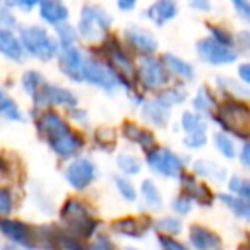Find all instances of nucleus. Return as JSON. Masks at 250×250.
Listing matches in <instances>:
<instances>
[{"label": "nucleus", "instance_id": "f257e3e1", "mask_svg": "<svg viewBox=\"0 0 250 250\" xmlns=\"http://www.w3.org/2000/svg\"><path fill=\"white\" fill-rule=\"evenodd\" d=\"M42 137L60 158H72L83 149V139L55 111H45L36 122Z\"/></svg>", "mask_w": 250, "mask_h": 250}, {"label": "nucleus", "instance_id": "f03ea898", "mask_svg": "<svg viewBox=\"0 0 250 250\" xmlns=\"http://www.w3.org/2000/svg\"><path fill=\"white\" fill-rule=\"evenodd\" d=\"M63 225H65L67 231L70 236L77 240H86L91 235H94L98 228V221L91 216L89 209L84 202L77 201V199H69L63 204L62 212H60Z\"/></svg>", "mask_w": 250, "mask_h": 250}, {"label": "nucleus", "instance_id": "7ed1b4c3", "mask_svg": "<svg viewBox=\"0 0 250 250\" xmlns=\"http://www.w3.org/2000/svg\"><path fill=\"white\" fill-rule=\"evenodd\" d=\"M216 120L223 129L235 134L238 139L247 141L250 134V110L242 101H226L219 106Z\"/></svg>", "mask_w": 250, "mask_h": 250}, {"label": "nucleus", "instance_id": "20e7f679", "mask_svg": "<svg viewBox=\"0 0 250 250\" xmlns=\"http://www.w3.org/2000/svg\"><path fill=\"white\" fill-rule=\"evenodd\" d=\"M21 46L28 53L40 60H50L59 52V43L48 35L43 28L33 26V28H24L21 31Z\"/></svg>", "mask_w": 250, "mask_h": 250}, {"label": "nucleus", "instance_id": "39448f33", "mask_svg": "<svg viewBox=\"0 0 250 250\" xmlns=\"http://www.w3.org/2000/svg\"><path fill=\"white\" fill-rule=\"evenodd\" d=\"M111 28V18L100 7H94V5H86L81 12L79 26H77V31H79L81 38L87 40V42H98L101 40Z\"/></svg>", "mask_w": 250, "mask_h": 250}, {"label": "nucleus", "instance_id": "423d86ee", "mask_svg": "<svg viewBox=\"0 0 250 250\" xmlns=\"http://www.w3.org/2000/svg\"><path fill=\"white\" fill-rule=\"evenodd\" d=\"M104 53H106L108 60L111 63V70L117 76V79L120 83H124V86L130 84V81L137 76V70L134 67V62L130 60V57L125 53V50L118 45L117 40H108L104 43Z\"/></svg>", "mask_w": 250, "mask_h": 250}, {"label": "nucleus", "instance_id": "0eeeda50", "mask_svg": "<svg viewBox=\"0 0 250 250\" xmlns=\"http://www.w3.org/2000/svg\"><path fill=\"white\" fill-rule=\"evenodd\" d=\"M147 165L151 167V170L158 171L163 177L175 178L184 173V161L170 149L153 147L151 151H147Z\"/></svg>", "mask_w": 250, "mask_h": 250}, {"label": "nucleus", "instance_id": "6e6552de", "mask_svg": "<svg viewBox=\"0 0 250 250\" xmlns=\"http://www.w3.org/2000/svg\"><path fill=\"white\" fill-rule=\"evenodd\" d=\"M81 79L87 81V83L94 84V86L101 87V89L108 91V93L115 91L117 83H118L113 70L104 67L103 63H100L98 60L86 59V57H84L83 69H81Z\"/></svg>", "mask_w": 250, "mask_h": 250}, {"label": "nucleus", "instance_id": "1a4fd4ad", "mask_svg": "<svg viewBox=\"0 0 250 250\" xmlns=\"http://www.w3.org/2000/svg\"><path fill=\"white\" fill-rule=\"evenodd\" d=\"M197 52L204 62L214 63V65H226L238 59L236 52L231 46L221 45L214 38H206L197 43Z\"/></svg>", "mask_w": 250, "mask_h": 250}, {"label": "nucleus", "instance_id": "9d476101", "mask_svg": "<svg viewBox=\"0 0 250 250\" xmlns=\"http://www.w3.org/2000/svg\"><path fill=\"white\" fill-rule=\"evenodd\" d=\"M139 77L144 86L149 89H158V87H163L170 83V72L165 67V63L151 55L141 60Z\"/></svg>", "mask_w": 250, "mask_h": 250}, {"label": "nucleus", "instance_id": "9b49d317", "mask_svg": "<svg viewBox=\"0 0 250 250\" xmlns=\"http://www.w3.org/2000/svg\"><path fill=\"white\" fill-rule=\"evenodd\" d=\"M33 101L36 106H48V104H60V106H76L77 100L70 91L59 86H52L45 81L33 94Z\"/></svg>", "mask_w": 250, "mask_h": 250}, {"label": "nucleus", "instance_id": "f8f14e48", "mask_svg": "<svg viewBox=\"0 0 250 250\" xmlns=\"http://www.w3.org/2000/svg\"><path fill=\"white\" fill-rule=\"evenodd\" d=\"M96 178V167L91 160L81 158L76 160L74 163L69 165V168L65 170V180L69 182L70 187H74L76 190H83L87 185H91Z\"/></svg>", "mask_w": 250, "mask_h": 250}, {"label": "nucleus", "instance_id": "ddd939ff", "mask_svg": "<svg viewBox=\"0 0 250 250\" xmlns=\"http://www.w3.org/2000/svg\"><path fill=\"white\" fill-rule=\"evenodd\" d=\"M0 233L5 235L9 240L19 247H24L28 250L35 249L33 243V228L22 221H16V219L0 218Z\"/></svg>", "mask_w": 250, "mask_h": 250}, {"label": "nucleus", "instance_id": "4468645a", "mask_svg": "<svg viewBox=\"0 0 250 250\" xmlns=\"http://www.w3.org/2000/svg\"><path fill=\"white\" fill-rule=\"evenodd\" d=\"M84 57L81 53V50H77L76 46L70 48H62V52L59 53V65L62 69V72L65 74L69 79L81 83V69H83Z\"/></svg>", "mask_w": 250, "mask_h": 250}, {"label": "nucleus", "instance_id": "2eb2a0df", "mask_svg": "<svg viewBox=\"0 0 250 250\" xmlns=\"http://www.w3.org/2000/svg\"><path fill=\"white\" fill-rule=\"evenodd\" d=\"M125 40L129 42V45L132 46L134 50H137L143 55H153L154 52L158 50V42L149 31L143 28H132L125 29Z\"/></svg>", "mask_w": 250, "mask_h": 250}, {"label": "nucleus", "instance_id": "dca6fc26", "mask_svg": "<svg viewBox=\"0 0 250 250\" xmlns=\"http://www.w3.org/2000/svg\"><path fill=\"white\" fill-rule=\"evenodd\" d=\"M190 243L195 250H223L221 238L211 229L199 225L190 228Z\"/></svg>", "mask_w": 250, "mask_h": 250}, {"label": "nucleus", "instance_id": "f3484780", "mask_svg": "<svg viewBox=\"0 0 250 250\" xmlns=\"http://www.w3.org/2000/svg\"><path fill=\"white\" fill-rule=\"evenodd\" d=\"M40 14L48 24L60 26L69 19V9L62 4V0H40Z\"/></svg>", "mask_w": 250, "mask_h": 250}, {"label": "nucleus", "instance_id": "a211bd4d", "mask_svg": "<svg viewBox=\"0 0 250 250\" xmlns=\"http://www.w3.org/2000/svg\"><path fill=\"white\" fill-rule=\"evenodd\" d=\"M149 226H151L149 219H146V218H124V219H118L117 223H113L111 229L124 236L141 238V236H144V233L149 229Z\"/></svg>", "mask_w": 250, "mask_h": 250}, {"label": "nucleus", "instance_id": "6ab92c4d", "mask_svg": "<svg viewBox=\"0 0 250 250\" xmlns=\"http://www.w3.org/2000/svg\"><path fill=\"white\" fill-rule=\"evenodd\" d=\"M178 14V7L175 0H158L156 4L147 9L146 16L158 26H163L165 22L171 21Z\"/></svg>", "mask_w": 250, "mask_h": 250}, {"label": "nucleus", "instance_id": "aec40b11", "mask_svg": "<svg viewBox=\"0 0 250 250\" xmlns=\"http://www.w3.org/2000/svg\"><path fill=\"white\" fill-rule=\"evenodd\" d=\"M0 53L12 62H22L24 50L21 42L11 33V29H0Z\"/></svg>", "mask_w": 250, "mask_h": 250}, {"label": "nucleus", "instance_id": "412c9836", "mask_svg": "<svg viewBox=\"0 0 250 250\" xmlns=\"http://www.w3.org/2000/svg\"><path fill=\"white\" fill-rule=\"evenodd\" d=\"M182 185L185 188V194H188V199H194L199 206H211L212 204V192L209 190L208 185L197 184L192 177L184 175L182 177Z\"/></svg>", "mask_w": 250, "mask_h": 250}, {"label": "nucleus", "instance_id": "4be33fe9", "mask_svg": "<svg viewBox=\"0 0 250 250\" xmlns=\"http://www.w3.org/2000/svg\"><path fill=\"white\" fill-rule=\"evenodd\" d=\"M124 136L132 143L139 144L144 151H151L154 147V136L146 129H141L134 124H125L124 125Z\"/></svg>", "mask_w": 250, "mask_h": 250}, {"label": "nucleus", "instance_id": "5701e85b", "mask_svg": "<svg viewBox=\"0 0 250 250\" xmlns=\"http://www.w3.org/2000/svg\"><path fill=\"white\" fill-rule=\"evenodd\" d=\"M144 118L149 120L151 124L158 125V127H165L170 118V108H167L165 104H161L160 101H149V103L144 104L143 108Z\"/></svg>", "mask_w": 250, "mask_h": 250}, {"label": "nucleus", "instance_id": "b1692460", "mask_svg": "<svg viewBox=\"0 0 250 250\" xmlns=\"http://www.w3.org/2000/svg\"><path fill=\"white\" fill-rule=\"evenodd\" d=\"M194 171L199 177L209 178V180H214V182H223L226 177V171L223 170L221 167H218L216 163H211V161H206V160L195 161Z\"/></svg>", "mask_w": 250, "mask_h": 250}, {"label": "nucleus", "instance_id": "393cba45", "mask_svg": "<svg viewBox=\"0 0 250 250\" xmlns=\"http://www.w3.org/2000/svg\"><path fill=\"white\" fill-rule=\"evenodd\" d=\"M165 63V67L168 69V72H173L175 76L182 77V79H192L194 77V69L190 63L184 62L182 59L175 55H165V59L161 60Z\"/></svg>", "mask_w": 250, "mask_h": 250}, {"label": "nucleus", "instance_id": "a878e982", "mask_svg": "<svg viewBox=\"0 0 250 250\" xmlns=\"http://www.w3.org/2000/svg\"><path fill=\"white\" fill-rule=\"evenodd\" d=\"M0 117L11 122H22V113L16 101L2 89H0Z\"/></svg>", "mask_w": 250, "mask_h": 250}, {"label": "nucleus", "instance_id": "bb28decb", "mask_svg": "<svg viewBox=\"0 0 250 250\" xmlns=\"http://www.w3.org/2000/svg\"><path fill=\"white\" fill-rule=\"evenodd\" d=\"M219 201H221L233 214L238 216V218H242V219L250 218V208L245 199H240V197H236V195H229V194H221L219 195Z\"/></svg>", "mask_w": 250, "mask_h": 250}, {"label": "nucleus", "instance_id": "cd10ccee", "mask_svg": "<svg viewBox=\"0 0 250 250\" xmlns=\"http://www.w3.org/2000/svg\"><path fill=\"white\" fill-rule=\"evenodd\" d=\"M182 127L187 134H206V120L199 113L187 111L182 117Z\"/></svg>", "mask_w": 250, "mask_h": 250}, {"label": "nucleus", "instance_id": "c85d7f7f", "mask_svg": "<svg viewBox=\"0 0 250 250\" xmlns=\"http://www.w3.org/2000/svg\"><path fill=\"white\" fill-rule=\"evenodd\" d=\"M141 192H143L144 202L149 206L151 209H161L163 206V199H161V194L158 190V187L154 185V182L146 180L141 187Z\"/></svg>", "mask_w": 250, "mask_h": 250}, {"label": "nucleus", "instance_id": "c756f323", "mask_svg": "<svg viewBox=\"0 0 250 250\" xmlns=\"http://www.w3.org/2000/svg\"><path fill=\"white\" fill-rule=\"evenodd\" d=\"M117 165L124 175H137L141 171V161L134 154L122 153L117 158Z\"/></svg>", "mask_w": 250, "mask_h": 250}, {"label": "nucleus", "instance_id": "7c9ffc66", "mask_svg": "<svg viewBox=\"0 0 250 250\" xmlns=\"http://www.w3.org/2000/svg\"><path fill=\"white\" fill-rule=\"evenodd\" d=\"M214 106H216V100L211 94V91L206 89V87H201L197 98L194 100L195 111H199V113H208V111H211Z\"/></svg>", "mask_w": 250, "mask_h": 250}, {"label": "nucleus", "instance_id": "2f4dec72", "mask_svg": "<svg viewBox=\"0 0 250 250\" xmlns=\"http://www.w3.org/2000/svg\"><path fill=\"white\" fill-rule=\"evenodd\" d=\"M156 229L163 233V235H168V236L178 235V233L182 231V221H178V219H175V218L160 219V221L156 223Z\"/></svg>", "mask_w": 250, "mask_h": 250}, {"label": "nucleus", "instance_id": "473e14b6", "mask_svg": "<svg viewBox=\"0 0 250 250\" xmlns=\"http://www.w3.org/2000/svg\"><path fill=\"white\" fill-rule=\"evenodd\" d=\"M214 143H216V147L219 149V153L223 154V156L226 158H235V144H233V141L229 139L228 136H225V134H216L214 137Z\"/></svg>", "mask_w": 250, "mask_h": 250}, {"label": "nucleus", "instance_id": "72a5a7b5", "mask_svg": "<svg viewBox=\"0 0 250 250\" xmlns=\"http://www.w3.org/2000/svg\"><path fill=\"white\" fill-rule=\"evenodd\" d=\"M229 190L233 192V194H236V197L240 199H249L250 197V184L249 180H245V178L242 177H233L231 182H229Z\"/></svg>", "mask_w": 250, "mask_h": 250}, {"label": "nucleus", "instance_id": "f704fd0d", "mask_svg": "<svg viewBox=\"0 0 250 250\" xmlns=\"http://www.w3.org/2000/svg\"><path fill=\"white\" fill-rule=\"evenodd\" d=\"M57 33H59V42L62 48H70L76 43V31L70 26H57Z\"/></svg>", "mask_w": 250, "mask_h": 250}, {"label": "nucleus", "instance_id": "c9c22d12", "mask_svg": "<svg viewBox=\"0 0 250 250\" xmlns=\"http://www.w3.org/2000/svg\"><path fill=\"white\" fill-rule=\"evenodd\" d=\"M115 184H117V188L122 194V197L127 199V201H136L137 194H136L134 185L130 184V180H127V178H124V177H115Z\"/></svg>", "mask_w": 250, "mask_h": 250}, {"label": "nucleus", "instance_id": "e433bc0d", "mask_svg": "<svg viewBox=\"0 0 250 250\" xmlns=\"http://www.w3.org/2000/svg\"><path fill=\"white\" fill-rule=\"evenodd\" d=\"M184 100H185V94L178 89H168V91H165V93H161L160 98H158V101H160L161 104H165L167 108L182 103Z\"/></svg>", "mask_w": 250, "mask_h": 250}, {"label": "nucleus", "instance_id": "4c0bfd02", "mask_svg": "<svg viewBox=\"0 0 250 250\" xmlns=\"http://www.w3.org/2000/svg\"><path fill=\"white\" fill-rule=\"evenodd\" d=\"M209 29H211L212 38H214L216 42H219L221 45H226V46H233V36L229 35L228 31H225V29H221V28H216V26H209Z\"/></svg>", "mask_w": 250, "mask_h": 250}, {"label": "nucleus", "instance_id": "58836bf2", "mask_svg": "<svg viewBox=\"0 0 250 250\" xmlns=\"http://www.w3.org/2000/svg\"><path fill=\"white\" fill-rule=\"evenodd\" d=\"M173 209L178 214H188L192 209V201L187 195H180V197H177L173 201Z\"/></svg>", "mask_w": 250, "mask_h": 250}, {"label": "nucleus", "instance_id": "ea45409f", "mask_svg": "<svg viewBox=\"0 0 250 250\" xmlns=\"http://www.w3.org/2000/svg\"><path fill=\"white\" fill-rule=\"evenodd\" d=\"M160 245L163 250H187L180 242H177V240L168 235H160Z\"/></svg>", "mask_w": 250, "mask_h": 250}, {"label": "nucleus", "instance_id": "a19ab883", "mask_svg": "<svg viewBox=\"0 0 250 250\" xmlns=\"http://www.w3.org/2000/svg\"><path fill=\"white\" fill-rule=\"evenodd\" d=\"M206 144V134H187L185 137V146L192 147V149H197Z\"/></svg>", "mask_w": 250, "mask_h": 250}, {"label": "nucleus", "instance_id": "79ce46f5", "mask_svg": "<svg viewBox=\"0 0 250 250\" xmlns=\"http://www.w3.org/2000/svg\"><path fill=\"white\" fill-rule=\"evenodd\" d=\"M12 211V195L7 190L0 188V214H7Z\"/></svg>", "mask_w": 250, "mask_h": 250}, {"label": "nucleus", "instance_id": "37998d69", "mask_svg": "<svg viewBox=\"0 0 250 250\" xmlns=\"http://www.w3.org/2000/svg\"><path fill=\"white\" fill-rule=\"evenodd\" d=\"M218 83H219V87H221V89H231L233 93H236V98L247 96V94H249L247 93V89H242V87H238V86L235 87V83H233L231 79H226V77L225 79H221V77H219Z\"/></svg>", "mask_w": 250, "mask_h": 250}, {"label": "nucleus", "instance_id": "c03bdc74", "mask_svg": "<svg viewBox=\"0 0 250 250\" xmlns=\"http://www.w3.org/2000/svg\"><path fill=\"white\" fill-rule=\"evenodd\" d=\"M40 4V0H7L9 7H19L22 11H31L35 5Z\"/></svg>", "mask_w": 250, "mask_h": 250}, {"label": "nucleus", "instance_id": "a18cd8bd", "mask_svg": "<svg viewBox=\"0 0 250 250\" xmlns=\"http://www.w3.org/2000/svg\"><path fill=\"white\" fill-rule=\"evenodd\" d=\"M91 250H115L113 243L110 242V238L106 236H98V240L94 242V245L91 247Z\"/></svg>", "mask_w": 250, "mask_h": 250}, {"label": "nucleus", "instance_id": "49530a36", "mask_svg": "<svg viewBox=\"0 0 250 250\" xmlns=\"http://www.w3.org/2000/svg\"><path fill=\"white\" fill-rule=\"evenodd\" d=\"M233 5H235V9L240 12V16H242L243 19H249L250 16V5L247 0H231Z\"/></svg>", "mask_w": 250, "mask_h": 250}, {"label": "nucleus", "instance_id": "de8ad7c7", "mask_svg": "<svg viewBox=\"0 0 250 250\" xmlns=\"http://www.w3.org/2000/svg\"><path fill=\"white\" fill-rule=\"evenodd\" d=\"M0 21H2V24H4L2 29H11L12 26H16V19L12 18L11 12L5 11V9H0Z\"/></svg>", "mask_w": 250, "mask_h": 250}, {"label": "nucleus", "instance_id": "09e8293b", "mask_svg": "<svg viewBox=\"0 0 250 250\" xmlns=\"http://www.w3.org/2000/svg\"><path fill=\"white\" fill-rule=\"evenodd\" d=\"M190 7L206 12L211 9V2H209V0H190Z\"/></svg>", "mask_w": 250, "mask_h": 250}, {"label": "nucleus", "instance_id": "8fccbe9b", "mask_svg": "<svg viewBox=\"0 0 250 250\" xmlns=\"http://www.w3.org/2000/svg\"><path fill=\"white\" fill-rule=\"evenodd\" d=\"M118 2V7H120V11L127 12V11H132L134 7H136L137 0H117Z\"/></svg>", "mask_w": 250, "mask_h": 250}, {"label": "nucleus", "instance_id": "3c124183", "mask_svg": "<svg viewBox=\"0 0 250 250\" xmlns=\"http://www.w3.org/2000/svg\"><path fill=\"white\" fill-rule=\"evenodd\" d=\"M238 72H240V76H242L243 83L249 84L250 83V65H249V63H243V65H240Z\"/></svg>", "mask_w": 250, "mask_h": 250}, {"label": "nucleus", "instance_id": "603ef678", "mask_svg": "<svg viewBox=\"0 0 250 250\" xmlns=\"http://www.w3.org/2000/svg\"><path fill=\"white\" fill-rule=\"evenodd\" d=\"M240 158H242V163L245 165V167H249V165H250V146H249V144H245V146H243Z\"/></svg>", "mask_w": 250, "mask_h": 250}, {"label": "nucleus", "instance_id": "864d4df0", "mask_svg": "<svg viewBox=\"0 0 250 250\" xmlns=\"http://www.w3.org/2000/svg\"><path fill=\"white\" fill-rule=\"evenodd\" d=\"M2 250H19V249L14 245H7V247H2Z\"/></svg>", "mask_w": 250, "mask_h": 250}, {"label": "nucleus", "instance_id": "5fc2aeb1", "mask_svg": "<svg viewBox=\"0 0 250 250\" xmlns=\"http://www.w3.org/2000/svg\"><path fill=\"white\" fill-rule=\"evenodd\" d=\"M4 168H5V163L2 161V158H0V171H4Z\"/></svg>", "mask_w": 250, "mask_h": 250}, {"label": "nucleus", "instance_id": "6e6d98bb", "mask_svg": "<svg viewBox=\"0 0 250 250\" xmlns=\"http://www.w3.org/2000/svg\"><path fill=\"white\" fill-rule=\"evenodd\" d=\"M242 250H247V249H245V247H242Z\"/></svg>", "mask_w": 250, "mask_h": 250}, {"label": "nucleus", "instance_id": "4d7b16f0", "mask_svg": "<svg viewBox=\"0 0 250 250\" xmlns=\"http://www.w3.org/2000/svg\"><path fill=\"white\" fill-rule=\"evenodd\" d=\"M127 250H136V249H127Z\"/></svg>", "mask_w": 250, "mask_h": 250}]
</instances>
